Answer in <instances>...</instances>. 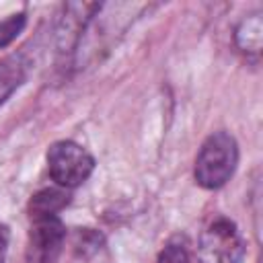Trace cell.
I'll return each mask as SVG.
<instances>
[{"instance_id": "6da1fadb", "label": "cell", "mask_w": 263, "mask_h": 263, "mask_svg": "<svg viewBox=\"0 0 263 263\" xmlns=\"http://www.w3.org/2000/svg\"><path fill=\"white\" fill-rule=\"evenodd\" d=\"M238 164V144L232 134L220 129L210 134L195 158L193 177L203 189H220L234 175Z\"/></svg>"}, {"instance_id": "7a4b0ae2", "label": "cell", "mask_w": 263, "mask_h": 263, "mask_svg": "<svg viewBox=\"0 0 263 263\" xmlns=\"http://www.w3.org/2000/svg\"><path fill=\"white\" fill-rule=\"evenodd\" d=\"M47 171L49 177L66 189L82 185L95 171L92 154L72 140H58L47 148Z\"/></svg>"}, {"instance_id": "3957f363", "label": "cell", "mask_w": 263, "mask_h": 263, "mask_svg": "<svg viewBox=\"0 0 263 263\" xmlns=\"http://www.w3.org/2000/svg\"><path fill=\"white\" fill-rule=\"evenodd\" d=\"M66 240V226L58 214L31 216L27 232V263H58Z\"/></svg>"}, {"instance_id": "277c9868", "label": "cell", "mask_w": 263, "mask_h": 263, "mask_svg": "<svg viewBox=\"0 0 263 263\" xmlns=\"http://www.w3.org/2000/svg\"><path fill=\"white\" fill-rule=\"evenodd\" d=\"M242 240L234 222L228 218H218L201 236L199 257L201 263H240L242 259Z\"/></svg>"}, {"instance_id": "5b68a950", "label": "cell", "mask_w": 263, "mask_h": 263, "mask_svg": "<svg viewBox=\"0 0 263 263\" xmlns=\"http://www.w3.org/2000/svg\"><path fill=\"white\" fill-rule=\"evenodd\" d=\"M29 64L23 53H12L0 60V105L25 82Z\"/></svg>"}, {"instance_id": "8992f818", "label": "cell", "mask_w": 263, "mask_h": 263, "mask_svg": "<svg viewBox=\"0 0 263 263\" xmlns=\"http://www.w3.org/2000/svg\"><path fill=\"white\" fill-rule=\"evenodd\" d=\"M234 41L240 51L245 53H259L261 51V41H263V21L261 14H251L240 21L234 33Z\"/></svg>"}, {"instance_id": "52a82bcc", "label": "cell", "mask_w": 263, "mask_h": 263, "mask_svg": "<svg viewBox=\"0 0 263 263\" xmlns=\"http://www.w3.org/2000/svg\"><path fill=\"white\" fill-rule=\"evenodd\" d=\"M68 193L62 189H41L29 201V216H43V214H58L68 203Z\"/></svg>"}, {"instance_id": "ba28073f", "label": "cell", "mask_w": 263, "mask_h": 263, "mask_svg": "<svg viewBox=\"0 0 263 263\" xmlns=\"http://www.w3.org/2000/svg\"><path fill=\"white\" fill-rule=\"evenodd\" d=\"M25 25H27V14L25 12H14L6 18H2L0 21V49L10 45L23 33Z\"/></svg>"}, {"instance_id": "9c48e42d", "label": "cell", "mask_w": 263, "mask_h": 263, "mask_svg": "<svg viewBox=\"0 0 263 263\" xmlns=\"http://www.w3.org/2000/svg\"><path fill=\"white\" fill-rule=\"evenodd\" d=\"M158 263H189V251H187V242L179 236L171 238L164 249L158 255Z\"/></svg>"}, {"instance_id": "30bf717a", "label": "cell", "mask_w": 263, "mask_h": 263, "mask_svg": "<svg viewBox=\"0 0 263 263\" xmlns=\"http://www.w3.org/2000/svg\"><path fill=\"white\" fill-rule=\"evenodd\" d=\"M103 245V236L99 232H95L92 228H80L76 232V240L74 247L78 253H82V257H90L95 255Z\"/></svg>"}, {"instance_id": "8fae6325", "label": "cell", "mask_w": 263, "mask_h": 263, "mask_svg": "<svg viewBox=\"0 0 263 263\" xmlns=\"http://www.w3.org/2000/svg\"><path fill=\"white\" fill-rule=\"evenodd\" d=\"M0 242H8V228L0 222Z\"/></svg>"}, {"instance_id": "7c38bea8", "label": "cell", "mask_w": 263, "mask_h": 263, "mask_svg": "<svg viewBox=\"0 0 263 263\" xmlns=\"http://www.w3.org/2000/svg\"><path fill=\"white\" fill-rule=\"evenodd\" d=\"M6 245L8 242H0V263L6 261Z\"/></svg>"}]
</instances>
